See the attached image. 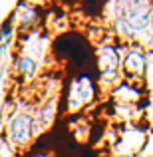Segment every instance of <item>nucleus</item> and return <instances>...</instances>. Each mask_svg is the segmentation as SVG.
<instances>
[{
  "mask_svg": "<svg viewBox=\"0 0 153 157\" xmlns=\"http://www.w3.org/2000/svg\"><path fill=\"white\" fill-rule=\"evenodd\" d=\"M123 72L131 78H139L145 72V56L139 50H131L127 52L125 60H123Z\"/></svg>",
  "mask_w": 153,
  "mask_h": 157,
  "instance_id": "5",
  "label": "nucleus"
},
{
  "mask_svg": "<svg viewBox=\"0 0 153 157\" xmlns=\"http://www.w3.org/2000/svg\"><path fill=\"white\" fill-rule=\"evenodd\" d=\"M96 100V84L88 74H82L70 84L68 96H66V109L68 111H80L86 105H90Z\"/></svg>",
  "mask_w": 153,
  "mask_h": 157,
  "instance_id": "2",
  "label": "nucleus"
},
{
  "mask_svg": "<svg viewBox=\"0 0 153 157\" xmlns=\"http://www.w3.org/2000/svg\"><path fill=\"white\" fill-rule=\"evenodd\" d=\"M14 70L22 80H32L38 72V62L34 56H28V54H20L14 62Z\"/></svg>",
  "mask_w": 153,
  "mask_h": 157,
  "instance_id": "6",
  "label": "nucleus"
},
{
  "mask_svg": "<svg viewBox=\"0 0 153 157\" xmlns=\"http://www.w3.org/2000/svg\"><path fill=\"white\" fill-rule=\"evenodd\" d=\"M121 157H133V155H131V153H125V155H121Z\"/></svg>",
  "mask_w": 153,
  "mask_h": 157,
  "instance_id": "7",
  "label": "nucleus"
},
{
  "mask_svg": "<svg viewBox=\"0 0 153 157\" xmlns=\"http://www.w3.org/2000/svg\"><path fill=\"white\" fill-rule=\"evenodd\" d=\"M96 58H98V68H100V72H101V78L117 76V70H119V52H117V48L101 44L96 52Z\"/></svg>",
  "mask_w": 153,
  "mask_h": 157,
  "instance_id": "4",
  "label": "nucleus"
},
{
  "mask_svg": "<svg viewBox=\"0 0 153 157\" xmlns=\"http://www.w3.org/2000/svg\"><path fill=\"white\" fill-rule=\"evenodd\" d=\"M151 16L153 10L147 0H121L119 18H115V32L121 36H131L133 32L145 30Z\"/></svg>",
  "mask_w": 153,
  "mask_h": 157,
  "instance_id": "1",
  "label": "nucleus"
},
{
  "mask_svg": "<svg viewBox=\"0 0 153 157\" xmlns=\"http://www.w3.org/2000/svg\"><path fill=\"white\" fill-rule=\"evenodd\" d=\"M36 133L34 115L30 113H16L8 123V139L14 147H26Z\"/></svg>",
  "mask_w": 153,
  "mask_h": 157,
  "instance_id": "3",
  "label": "nucleus"
}]
</instances>
